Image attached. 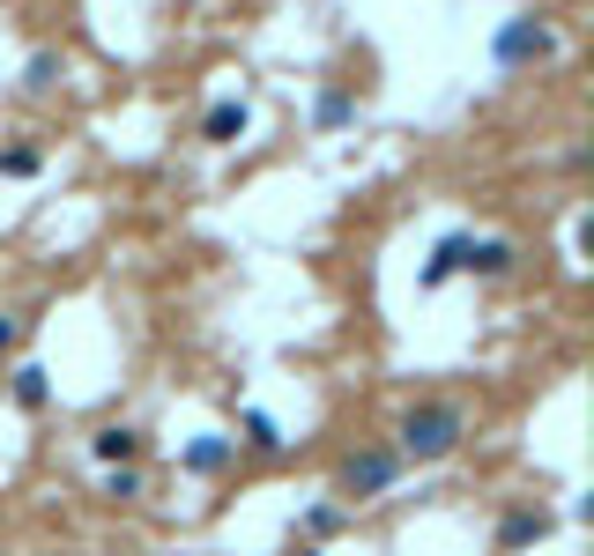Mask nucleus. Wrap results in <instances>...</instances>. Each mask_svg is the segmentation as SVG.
Segmentation results:
<instances>
[{
    "mask_svg": "<svg viewBox=\"0 0 594 556\" xmlns=\"http://www.w3.org/2000/svg\"><path fill=\"white\" fill-rule=\"evenodd\" d=\"M461 437H469V409H461V401H445V393H431V401H417V409H401L395 460L431 467V460H453V453H461Z\"/></svg>",
    "mask_w": 594,
    "mask_h": 556,
    "instance_id": "1",
    "label": "nucleus"
},
{
    "mask_svg": "<svg viewBox=\"0 0 594 556\" xmlns=\"http://www.w3.org/2000/svg\"><path fill=\"white\" fill-rule=\"evenodd\" d=\"M395 475H401L395 445H365V453H349V460H342V475H335V497H342V505H371V497H387V490H395Z\"/></svg>",
    "mask_w": 594,
    "mask_h": 556,
    "instance_id": "2",
    "label": "nucleus"
},
{
    "mask_svg": "<svg viewBox=\"0 0 594 556\" xmlns=\"http://www.w3.org/2000/svg\"><path fill=\"white\" fill-rule=\"evenodd\" d=\"M498 68L505 74H520V68H535V60H550V52H557V23H550V16H513V23L498 30Z\"/></svg>",
    "mask_w": 594,
    "mask_h": 556,
    "instance_id": "3",
    "label": "nucleus"
},
{
    "mask_svg": "<svg viewBox=\"0 0 594 556\" xmlns=\"http://www.w3.org/2000/svg\"><path fill=\"white\" fill-rule=\"evenodd\" d=\"M469 230H453V238H439V245H431V267H423V275H417V282H423V290H445V282H453V275H469Z\"/></svg>",
    "mask_w": 594,
    "mask_h": 556,
    "instance_id": "4",
    "label": "nucleus"
},
{
    "mask_svg": "<svg viewBox=\"0 0 594 556\" xmlns=\"http://www.w3.org/2000/svg\"><path fill=\"white\" fill-rule=\"evenodd\" d=\"M246 126H253V104H246V97H216V104H208V120H201V142L231 148Z\"/></svg>",
    "mask_w": 594,
    "mask_h": 556,
    "instance_id": "5",
    "label": "nucleus"
},
{
    "mask_svg": "<svg viewBox=\"0 0 594 556\" xmlns=\"http://www.w3.org/2000/svg\"><path fill=\"white\" fill-rule=\"evenodd\" d=\"M90 453L120 467V460H134V453H142V431H134V423H104V431L90 437Z\"/></svg>",
    "mask_w": 594,
    "mask_h": 556,
    "instance_id": "6",
    "label": "nucleus"
},
{
    "mask_svg": "<svg viewBox=\"0 0 594 556\" xmlns=\"http://www.w3.org/2000/svg\"><path fill=\"white\" fill-rule=\"evenodd\" d=\"M469 275H483V282L513 275V245H505V238H475L469 245Z\"/></svg>",
    "mask_w": 594,
    "mask_h": 556,
    "instance_id": "7",
    "label": "nucleus"
},
{
    "mask_svg": "<svg viewBox=\"0 0 594 556\" xmlns=\"http://www.w3.org/2000/svg\"><path fill=\"white\" fill-rule=\"evenodd\" d=\"M550 534V512H505V527H498V549H520V542H543Z\"/></svg>",
    "mask_w": 594,
    "mask_h": 556,
    "instance_id": "8",
    "label": "nucleus"
},
{
    "mask_svg": "<svg viewBox=\"0 0 594 556\" xmlns=\"http://www.w3.org/2000/svg\"><path fill=\"white\" fill-rule=\"evenodd\" d=\"M357 112H365V104L349 97V90H320V112H313V126H320V134H335V126H349Z\"/></svg>",
    "mask_w": 594,
    "mask_h": 556,
    "instance_id": "9",
    "label": "nucleus"
},
{
    "mask_svg": "<svg viewBox=\"0 0 594 556\" xmlns=\"http://www.w3.org/2000/svg\"><path fill=\"white\" fill-rule=\"evenodd\" d=\"M231 453H238V437H201V445H186V467L216 475V467H231Z\"/></svg>",
    "mask_w": 594,
    "mask_h": 556,
    "instance_id": "10",
    "label": "nucleus"
},
{
    "mask_svg": "<svg viewBox=\"0 0 594 556\" xmlns=\"http://www.w3.org/2000/svg\"><path fill=\"white\" fill-rule=\"evenodd\" d=\"M238 431H246V445H253V453H283V431H275V415L246 409V415H238Z\"/></svg>",
    "mask_w": 594,
    "mask_h": 556,
    "instance_id": "11",
    "label": "nucleus"
},
{
    "mask_svg": "<svg viewBox=\"0 0 594 556\" xmlns=\"http://www.w3.org/2000/svg\"><path fill=\"white\" fill-rule=\"evenodd\" d=\"M38 171H45V148H30V142L0 148V178H38Z\"/></svg>",
    "mask_w": 594,
    "mask_h": 556,
    "instance_id": "12",
    "label": "nucleus"
},
{
    "mask_svg": "<svg viewBox=\"0 0 594 556\" xmlns=\"http://www.w3.org/2000/svg\"><path fill=\"white\" fill-rule=\"evenodd\" d=\"M45 401H52L45 371H38V363H23V371H16V409H30V415H38V409H45Z\"/></svg>",
    "mask_w": 594,
    "mask_h": 556,
    "instance_id": "13",
    "label": "nucleus"
},
{
    "mask_svg": "<svg viewBox=\"0 0 594 556\" xmlns=\"http://www.w3.org/2000/svg\"><path fill=\"white\" fill-rule=\"evenodd\" d=\"M52 82H60V52H30V68H23V90H52Z\"/></svg>",
    "mask_w": 594,
    "mask_h": 556,
    "instance_id": "14",
    "label": "nucleus"
},
{
    "mask_svg": "<svg viewBox=\"0 0 594 556\" xmlns=\"http://www.w3.org/2000/svg\"><path fill=\"white\" fill-rule=\"evenodd\" d=\"M104 497H142V467H134V460H126V467H112V475H104Z\"/></svg>",
    "mask_w": 594,
    "mask_h": 556,
    "instance_id": "15",
    "label": "nucleus"
},
{
    "mask_svg": "<svg viewBox=\"0 0 594 556\" xmlns=\"http://www.w3.org/2000/svg\"><path fill=\"white\" fill-rule=\"evenodd\" d=\"M23 334H30L23 312H0V357H8V349H23Z\"/></svg>",
    "mask_w": 594,
    "mask_h": 556,
    "instance_id": "16",
    "label": "nucleus"
}]
</instances>
